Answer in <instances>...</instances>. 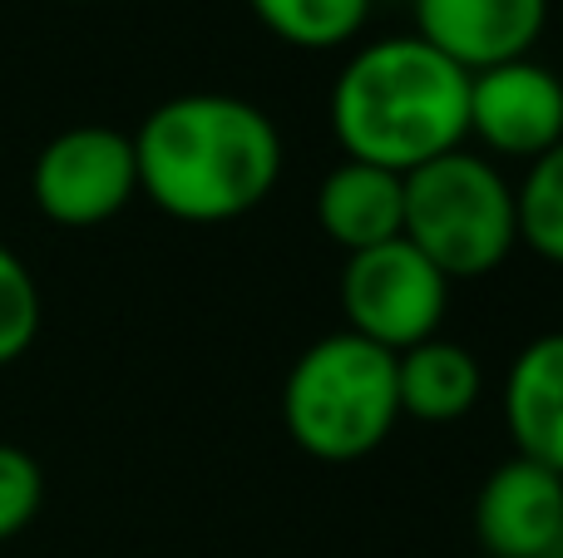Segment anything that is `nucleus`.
<instances>
[{"label":"nucleus","mask_w":563,"mask_h":558,"mask_svg":"<svg viewBox=\"0 0 563 558\" xmlns=\"http://www.w3.org/2000/svg\"><path fill=\"white\" fill-rule=\"evenodd\" d=\"M129 138L139 193L174 223H238L273 198L282 178V129L243 94H174L148 109Z\"/></svg>","instance_id":"1"},{"label":"nucleus","mask_w":563,"mask_h":558,"mask_svg":"<svg viewBox=\"0 0 563 558\" xmlns=\"http://www.w3.org/2000/svg\"><path fill=\"white\" fill-rule=\"evenodd\" d=\"M470 75L420 35H386L351 49L331 85V134L341 154L386 174H416L465 148Z\"/></svg>","instance_id":"2"},{"label":"nucleus","mask_w":563,"mask_h":558,"mask_svg":"<svg viewBox=\"0 0 563 558\" xmlns=\"http://www.w3.org/2000/svg\"><path fill=\"white\" fill-rule=\"evenodd\" d=\"M396 421V356L346 326L311 342L282 381V425L291 445L321 465L376 455Z\"/></svg>","instance_id":"3"},{"label":"nucleus","mask_w":563,"mask_h":558,"mask_svg":"<svg viewBox=\"0 0 563 558\" xmlns=\"http://www.w3.org/2000/svg\"><path fill=\"white\" fill-rule=\"evenodd\" d=\"M406 237L445 272V282H475L509 263L519 247L515 183L495 158L455 148L406 174Z\"/></svg>","instance_id":"4"},{"label":"nucleus","mask_w":563,"mask_h":558,"mask_svg":"<svg viewBox=\"0 0 563 558\" xmlns=\"http://www.w3.org/2000/svg\"><path fill=\"white\" fill-rule=\"evenodd\" d=\"M336 292L341 312H346V332L366 336L390 356L440 336V322L450 312L445 272L426 253H416L406 237L351 253Z\"/></svg>","instance_id":"5"},{"label":"nucleus","mask_w":563,"mask_h":558,"mask_svg":"<svg viewBox=\"0 0 563 558\" xmlns=\"http://www.w3.org/2000/svg\"><path fill=\"white\" fill-rule=\"evenodd\" d=\"M35 208L55 227H99L139 198L134 138L109 124H75L40 148L30 168Z\"/></svg>","instance_id":"6"},{"label":"nucleus","mask_w":563,"mask_h":558,"mask_svg":"<svg viewBox=\"0 0 563 558\" xmlns=\"http://www.w3.org/2000/svg\"><path fill=\"white\" fill-rule=\"evenodd\" d=\"M465 124L485 154L534 164L563 138V79L534 55L470 75Z\"/></svg>","instance_id":"7"},{"label":"nucleus","mask_w":563,"mask_h":558,"mask_svg":"<svg viewBox=\"0 0 563 558\" xmlns=\"http://www.w3.org/2000/svg\"><path fill=\"white\" fill-rule=\"evenodd\" d=\"M475 539L489 558H563V475L509 455L475 494Z\"/></svg>","instance_id":"8"},{"label":"nucleus","mask_w":563,"mask_h":558,"mask_svg":"<svg viewBox=\"0 0 563 558\" xmlns=\"http://www.w3.org/2000/svg\"><path fill=\"white\" fill-rule=\"evenodd\" d=\"M416 35L465 75L534 55L549 25V0H410Z\"/></svg>","instance_id":"9"},{"label":"nucleus","mask_w":563,"mask_h":558,"mask_svg":"<svg viewBox=\"0 0 563 558\" xmlns=\"http://www.w3.org/2000/svg\"><path fill=\"white\" fill-rule=\"evenodd\" d=\"M317 227L346 257L396 243L406 233V178L341 158L317 183Z\"/></svg>","instance_id":"10"},{"label":"nucleus","mask_w":563,"mask_h":558,"mask_svg":"<svg viewBox=\"0 0 563 558\" xmlns=\"http://www.w3.org/2000/svg\"><path fill=\"white\" fill-rule=\"evenodd\" d=\"M505 431L519 460L563 475V332L534 336L505 371Z\"/></svg>","instance_id":"11"},{"label":"nucleus","mask_w":563,"mask_h":558,"mask_svg":"<svg viewBox=\"0 0 563 558\" xmlns=\"http://www.w3.org/2000/svg\"><path fill=\"white\" fill-rule=\"evenodd\" d=\"M396 395H400V415L420 425H455L485 395V371L479 356L460 342L430 336V342L410 346L396 356Z\"/></svg>","instance_id":"12"},{"label":"nucleus","mask_w":563,"mask_h":558,"mask_svg":"<svg viewBox=\"0 0 563 558\" xmlns=\"http://www.w3.org/2000/svg\"><path fill=\"white\" fill-rule=\"evenodd\" d=\"M371 5L376 0H247V10L267 35L291 49H307V55L351 45L366 30Z\"/></svg>","instance_id":"13"},{"label":"nucleus","mask_w":563,"mask_h":558,"mask_svg":"<svg viewBox=\"0 0 563 558\" xmlns=\"http://www.w3.org/2000/svg\"><path fill=\"white\" fill-rule=\"evenodd\" d=\"M515 213L519 243L563 267V138L525 168V178L515 183Z\"/></svg>","instance_id":"14"},{"label":"nucleus","mask_w":563,"mask_h":558,"mask_svg":"<svg viewBox=\"0 0 563 558\" xmlns=\"http://www.w3.org/2000/svg\"><path fill=\"white\" fill-rule=\"evenodd\" d=\"M40 287L30 277V267L0 243V366L20 361L40 336Z\"/></svg>","instance_id":"15"},{"label":"nucleus","mask_w":563,"mask_h":558,"mask_svg":"<svg viewBox=\"0 0 563 558\" xmlns=\"http://www.w3.org/2000/svg\"><path fill=\"white\" fill-rule=\"evenodd\" d=\"M45 504V470L30 450L0 440V544L25 534Z\"/></svg>","instance_id":"16"}]
</instances>
